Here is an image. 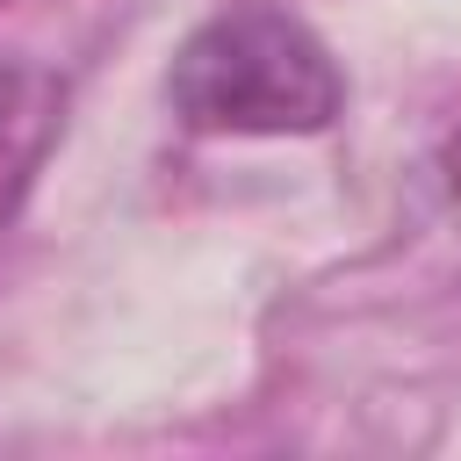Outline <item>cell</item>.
Here are the masks:
<instances>
[{
    "mask_svg": "<svg viewBox=\"0 0 461 461\" xmlns=\"http://www.w3.org/2000/svg\"><path fill=\"white\" fill-rule=\"evenodd\" d=\"M166 101L202 137H317L339 122L346 79L310 22L238 0L173 50Z\"/></svg>",
    "mask_w": 461,
    "mask_h": 461,
    "instance_id": "6da1fadb",
    "label": "cell"
},
{
    "mask_svg": "<svg viewBox=\"0 0 461 461\" xmlns=\"http://www.w3.org/2000/svg\"><path fill=\"white\" fill-rule=\"evenodd\" d=\"M58 130H65V79L29 50H0V230L36 187Z\"/></svg>",
    "mask_w": 461,
    "mask_h": 461,
    "instance_id": "7a4b0ae2",
    "label": "cell"
},
{
    "mask_svg": "<svg viewBox=\"0 0 461 461\" xmlns=\"http://www.w3.org/2000/svg\"><path fill=\"white\" fill-rule=\"evenodd\" d=\"M439 166H447V187H454V202H461V122H454V137H447Z\"/></svg>",
    "mask_w": 461,
    "mask_h": 461,
    "instance_id": "3957f363",
    "label": "cell"
}]
</instances>
